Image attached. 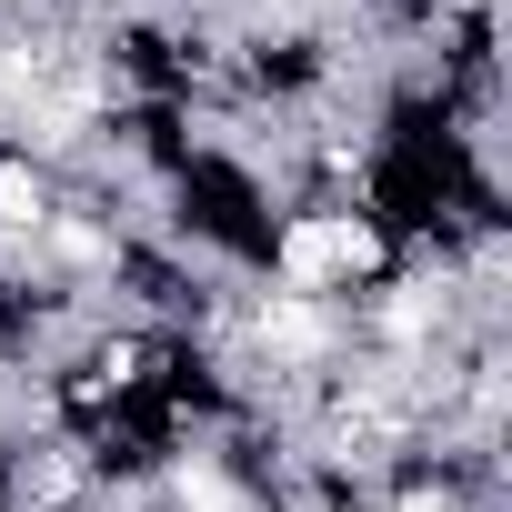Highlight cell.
Instances as JSON below:
<instances>
[{
    "label": "cell",
    "instance_id": "6da1fadb",
    "mask_svg": "<svg viewBox=\"0 0 512 512\" xmlns=\"http://www.w3.org/2000/svg\"><path fill=\"white\" fill-rule=\"evenodd\" d=\"M402 262L392 251V231L372 221V201H302L282 231H272V251H262V282L272 292H302V302H362L382 272Z\"/></svg>",
    "mask_w": 512,
    "mask_h": 512
},
{
    "label": "cell",
    "instance_id": "7a4b0ae2",
    "mask_svg": "<svg viewBox=\"0 0 512 512\" xmlns=\"http://www.w3.org/2000/svg\"><path fill=\"white\" fill-rule=\"evenodd\" d=\"M51 211H61V171L31 151H0V251H31Z\"/></svg>",
    "mask_w": 512,
    "mask_h": 512
}]
</instances>
